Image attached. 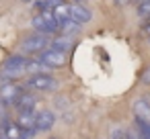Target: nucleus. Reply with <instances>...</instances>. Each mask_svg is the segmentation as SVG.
<instances>
[{"label":"nucleus","instance_id":"nucleus-10","mask_svg":"<svg viewBox=\"0 0 150 139\" xmlns=\"http://www.w3.org/2000/svg\"><path fill=\"white\" fill-rule=\"evenodd\" d=\"M54 123H56V117H54L52 110L37 112V131H47V129L54 127Z\"/></svg>","mask_w":150,"mask_h":139},{"label":"nucleus","instance_id":"nucleus-2","mask_svg":"<svg viewBox=\"0 0 150 139\" xmlns=\"http://www.w3.org/2000/svg\"><path fill=\"white\" fill-rule=\"evenodd\" d=\"M27 64H29L27 57L13 55V57H8V59L2 64V74H4V76H11V78H21V76L27 74Z\"/></svg>","mask_w":150,"mask_h":139},{"label":"nucleus","instance_id":"nucleus-16","mask_svg":"<svg viewBox=\"0 0 150 139\" xmlns=\"http://www.w3.org/2000/svg\"><path fill=\"white\" fill-rule=\"evenodd\" d=\"M138 15H140V19H144V21L150 19V0H146V2L138 4Z\"/></svg>","mask_w":150,"mask_h":139},{"label":"nucleus","instance_id":"nucleus-14","mask_svg":"<svg viewBox=\"0 0 150 139\" xmlns=\"http://www.w3.org/2000/svg\"><path fill=\"white\" fill-rule=\"evenodd\" d=\"M17 104H19V108H21V110H31V108H33V104H35V98H33L31 94L23 92V94H21V98L17 100Z\"/></svg>","mask_w":150,"mask_h":139},{"label":"nucleus","instance_id":"nucleus-4","mask_svg":"<svg viewBox=\"0 0 150 139\" xmlns=\"http://www.w3.org/2000/svg\"><path fill=\"white\" fill-rule=\"evenodd\" d=\"M47 43H52L47 39V35L35 33V35H31V37H27L23 41V51H27V53H41L43 49H47Z\"/></svg>","mask_w":150,"mask_h":139},{"label":"nucleus","instance_id":"nucleus-13","mask_svg":"<svg viewBox=\"0 0 150 139\" xmlns=\"http://www.w3.org/2000/svg\"><path fill=\"white\" fill-rule=\"evenodd\" d=\"M50 47H52V49H58V51H64V53H66V51L72 47V41H70V37H68V35H64V37H56V39H52Z\"/></svg>","mask_w":150,"mask_h":139},{"label":"nucleus","instance_id":"nucleus-8","mask_svg":"<svg viewBox=\"0 0 150 139\" xmlns=\"http://www.w3.org/2000/svg\"><path fill=\"white\" fill-rule=\"evenodd\" d=\"M17 125L29 133V131H37V115H33L31 110H21L19 112V119H17Z\"/></svg>","mask_w":150,"mask_h":139},{"label":"nucleus","instance_id":"nucleus-3","mask_svg":"<svg viewBox=\"0 0 150 139\" xmlns=\"http://www.w3.org/2000/svg\"><path fill=\"white\" fill-rule=\"evenodd\" d=\"M25 86L31 88V90H37V92H47V90H56L58 88V80L52 78L50 74H35V76H31L27 80Z\"/></svg>","mask_w":150,"mask_h":139},{"label":"nucleus","instance_id":"nucleus-18","mask_svg":"<svg viewBox=\"0 0 150 139\" xmlns=\"http://www.w3.org/2000/svg\"><path fill=\"white\" fill-rule=\"evenodd\" d=\"M142 82H144V84H150V66L146 68V72H144V76H142Z\"/></svg>","mask_w":150,"mask_h":139},{"label":"nucleus","instance_id":"nucleus-19","mask_svg":"<svg viewBox=\"0 0 150 139\" xmlns=\"http://www.w3.org/2000/svg\"><path fill=\"white\" fill-rule=\"evenodd\" d=\"M115 2H117V4H119V6H125V4H127V2H129V0H115Z\"/></svg>","mask_w":150,"mask_h":139},{"label":"nucleus","instance_id":"nucleus-12","mask_svg":"<svg viewBox=\"0 0 150 139\" xmlns=\"http://www.w3.org/2000/svg\"><path fill=\"white\" fill-rule=\"evenodd\" d=\"M4 137L6 139H25V131L17 123H6L4 125Z\"/></svg>","mask_w":150,"mask_h":139},{"label":"nucleus","instance_id":"nucleus-5","mask_svg":"<svg viewBox=\"0 0 150 139\" xmlns=\"http://www.w3.org/2000/svg\"><path fill=\"white\" fill-rule=\"evenodd\" d=\"M39 61L45 64L47 68H62V66L66 64V53L47 47V49H43V51L39 53Z\"/></svg>","mask_w":150,"mask_h":139},{"label":"nucleus","instance_id":"nucleus-6","mask_svg":"<svg viewBox=\"0 0 150 139\" xmlns=\"http://www.w3.org/2000/svg\"><path fill=\"white\" fill-rule=\"evenodd\" d=\"M23 92H25V90H23L19 84H15V82L2 84V86H0V100L6 102V104H15V102L21 98Z\"/></svg>","mask_w":150,"mask_h":139},{"label":"nucleus","instance_id":"nucleus-20","mask_svg":"<svg viewBox=\"0 0 150 139\" xmlns=\"http://www.w3.org/2000/svg\"><path fill=\"white\" fill-rule=\"evenodd\" d=\"M54 139H56V137H54Z\"/></svg>","mask_w":150,"mask_h":139},{"label":"nucleus","instance_id":"nucleus-9","mask_svg":"<svg viewBox=\"0 0 150 139\" xmlns=\"http://www.w3.org/2000/svg\"><path fill=\"white\" fill-rule=\"evenodd\" d=\"M134 115H136V121H142V123H148L150 125V102L140 98L134 102Z\"/></svg>","mask_w":150,"mask_h":139},{"label":"nucleus","instance_id":"nucleus-11","mask_svg":"<svg viewBox=\"0 0 150 139\" xmlns=\"http://www.w3.org/2000/svg\"><path fill=\"white\" fill-rule=\"evenodd\" d=\"M52 13H54V19L58 21V25H64L66 21H72V19H70V4H64V2H62V4H58Z\"/></svg>","mask_w":150,"mask_h":139},{"label":"nucleus","instance_id":"nucleus-1","mask_svg":"<svg viewBox=\"0 0 150 139\" xmlns=\"http://www.w3.org/2000/svg\"><path fill=\"white\" fill-rule=\"evenodd\" d=\"M31 25H33V29H35L37 33H41V35H54L56 31H60V25H58V21L54 19V13H52V10H43V13H39L37 17H33Z\"/></svg>","mask_w":150,"mask_h":139},{"label":"nucleus","instance_id":"nucleus-7","mask_svg":"<svg viewBox=\"0 0 150 139\" xmlns=\"http://www.w3.org/2000/svg\"><path fill=\"white\" fill-rule=\"evenodd\" d=\"M70 19L78 25H86L93 19V13L82 4H70Z\"/></svg>","mask_w":150,"mask_h":139},{"label":"nucleus","instance_id":"nucleus-15","mask_svg":"<svg viewBox=\"0 0 150 139\" xmlns=\"http://www.w3.org/2000/svg\"><path fill=\"white\" fill-rule=\"evenodd\" d=\"M58 4H62V0H35V8L43 10H54Z\"/></svg>","mask_w":150,"mask_h":139},{"label":"nucleus","instance_id":"nucleus-17","mask_svg":"<svg viewBox=\"0 0 150 139\" xmlns=\"http://www.w3.org/2000/svg\"><path fill=\"white\" fill-rule=\"evenodd\" d=\"M78 27H80V25H78V23H74V21H66L64 25H60V29H62V33H64V35H70V33H74Z\"/></svg>","mask_w":150,"mask_h":139}]
</instances>
